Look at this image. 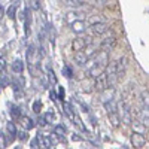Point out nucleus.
Instances as JSON below:
<instances>
[{
	"mask_svg": "<svg viewBox=\"0 0 149 149\" xmlns=\"http://www.w3.org/2000/svg\"><path fill=\"white\" fill-rule=\"evenodd\" d=\"M54 134H57L58 137H63L64 139V134H66V127L64 125H57L54 128Z\"/></svg>",
	"mask_w": 149,
	"mask_h": 149,
	"instance_id": "nucleus-17",
	"label": "nucleus"
},
{
	"mask_svg": "<svg viewBox=\"0 0 149 149\" xmlns=\"http://www.w3.org/2000/svg\"><path fill=\"white\" fill-rule=\"evenodd\" d=\"M66 19H67L70 24H73L74 21H78V19H76V14H74V12H69V14L66 15Z\"/></svg>",
	"mask_w": 149,
	"mask_h": 149,
	"instance_id": "nucleus-24",
	"label": "nucleus"
},
{
	"mask_svg": "<svg viewBox=\"0 0 149 149\" xmlns=\"http://www.w3.org/2000/svg\"><path fill=\"white\" fill-rule=\"evenodd\" d=\"M17 5H18V3H12V5L9 6V9H8V17H9L10 19H14V18H15V10H17Z\"/></svg>",
	"mask_w": 149,
	"mask_h": 149,
	"instance_id": "nucleus-19",
	"label": "nucleus"
},
{
	"mask_svg": "<svg viewBox=\"0 0 149 149\" xmlns=\"http://www.w3.org/2000/svg\"><path fill=\"white\" fill-rule=\"evenodd\" d=\"M19 121H21V124H22V127H24V128H27V130H31V128L34 127L33 119H31V118H29V116H22Z\"/></svg>",
	"mask_w": 149,
	"mask_h": 149,
	"instance_id": "nucleus-13",
	"label": "nucleus"
},
{
	"mask_svg": "<svg viewBox=\"0 0 149 149\" xmlns=\"http://www.w3.org/2000/svg\"><path fill=\"white\" fill-rule=\"evenodd\" d=\"M61 73H63L67 79H70V78H72V74H73V70H72L70 66H64L63 69H61Z\"/></svg>",
	"mask_w": 149,
	"mask_h": 149,
	"instance_id": "nucleus-21",
	"label": "nucleus"
},
{
	"mask_svg": "<svg viewBox=\"0 0 149 149\" xmlns=\"http://www.w3.org/2000/svg\"><path fill=\"white\" fill-rule=\"evenodd\" d=\"M88 57H86L85 51H81V52H74V61H76L78 64H85Z\"/></svg>",
	"mask_w": 149,
	"mask_h": 149,
	"instance_id": "nucleus-11",
	"label": "nucleus"
},
{
	"mask_svg": "<svg viewBox=\"0 0 149 149\" xmlns=\"http://www.w3.org/2000/svg\"><path fill=\"white\" fill-rule=\"evenodd\" d=\"M67 5H73V6H79V5H82V3H85V2H79V0H70V2H66Z\"/></svg>",
	"mask_w": 149,
	"mask_h": 149,
	"instance_id": "nucleus-32",
	"label": "nucleus"
},
{
	"mask_svg": "<svg viewBox=\"0 0 149 149\" xmlns=\"http://www.w3.org/2000/svg\"><path fill=\"white\" fill-rule=\"evenodd\" d=\"M37 122H39L42 127H45V125H46V119H45V116H43V115H42V116L39 118V121H37Z\"/></svg>",
	"mask_w": 149,
	"mask_h": 149,
	"instance_id": "nucleus-33",
	"label": "nucleus"
},
{
	"mask_svg": "<svg viewBox=\"0 0 149 149\" xmlns=\"http://www.w3.org/2000/svg\"><path fill=\"white\" fill-rule=\"evenodd\" d=\"M49 95H51V100H57V98H58V97L55 95V93H54V91H51V94H49Z\"/></svg>",
	"mask_w": 149,
	"mask_h": 149,
	"instance_id": "nucleus-36",
	"label": "nucleus"
},
{
	"mask_svg": "<svg viewBox=\"0 0 149 149\" xmlns=\"http://www.w3.org/2000/svg\"><path fill=\"white\" fill-rule=\"evenodd\" d=\"M122 121L125 122V124H130V122H131V118H130V113H128V110H124V115H122Z\"/></svg>",
	"mask_w": 149,
	"mask_h": 149,
	"instance_id": "nucleus-27",
	"label": "nucleus"
},
{
	"mask_svg": "<svg viewBox=\"0 0 149 149\" xmlns=\"http://www.w3.org/2000/svg\"><path fill=\"white\" fill-rule=\"evenodd\" d=\"M40 110H42V103H40L39 100H36V102L33 103V112H36V113H39Z\"/></svg>",
	"mask_w": 149,
	"mask_h": 149,
	"instance_id": "nucleus-25",
	"label": "nucleus"
},
{
	"mask_svg": "<svg viewBox=\"0 0 149 149\" xmlns=\"http://www.w3.org/2000/svg\"><path fill=\"white\" fill-rule=\"evenodd\" d=\"M6 130H8V133L10 134V137H18V131H17V127H15L14 122H8Z\"/></svg>",
	"mask_w": 149,
	"mask_h": 149,
	"instance_id": "nucleus-16",
	"label": "nucleus"
},
{
	"mask_svg": "<svg viewBox=\"0 0 149 149\" xmlns=\"http://www.w3.org/2000/svg\"><path fill=\"white\" fill-rule=\"evenodd\" d=\"M43 116H45L46 122H51V121L54 119V112H48V113H45Z\"/></svg>",
	"mask_w": 149,
	"mask_h": 149,
	"instance_id": "nucleus-30",
	"label": "nucleus"
},
{
	"mask_svg": "<svg viewBox=\"0 0 149 149\" xmlns=\"http://www.w3.org/2000/svg\"><path fill=\"white\" fill-rule=\"evenodd\" d=\"M30 3H31V8L33 9H39L40 8V3L39 2H30Z\"/></svg>",
	"mask_w": 149,
	"mask_h": 149,
	"instance_id": "nucleus-34",
	"label": "nucleus"
},
{
	"mask_svg": "<svg viewBox=\"0 0 149 149\" xmlns=\"http://www.w3.org/2000/svg\"><path fill=\"white\" fill-rule=\"evenodd\" d=\"M63 109H64V112H66V115L76 124V125L82 130V131H86V128L84 127V124H82V121H81V118H79V115L76 113V109H73L72 107V104L70 103H67V102H64L63 103Z\"/></svg>",
	"mask_w": 149,
	"mask_h": 149,
	"instance_id": "nucleus-1",
	"label": "nucleus"
},
{
	"mask_svg": "<svg viewBox=\"0 0 149 149\" xmlns=\"http://www.w3.org/2000/svg\"><path fill=\"white\" fill-rule=\"evenodd\" d=\"M12 70H14V73H17V74L22 73V70H24L22 61H21V60H15V61H14V64H12Z\"/></svg>",
	"mask_w": 149,
	"mask_h": 149,
	"instance_id": "nucleus-14",
	"label": "nucleus"
},
{
	"mask_svg": "<svg viewBox=\"0 0 149 149\" xmlns=\"http://www.w3.org/2000/svg\"><path fill=\"white\" fill-rule=\"evenodd\" d=\"M145 143H146V139H145V136H143L142 133L134 131V133L131 134V145H133L136 149L143 148V146H145Z\"/></svg>",
	"mask_w": 149,
	"mask_h": 149,
	"instance_id": "nucleus-4",
	"label": "nucleus"
},
{
	"mask_svg": "<svg viewBox=\"0 0 149 149\" xmlns=\"http://www.w3.org/2000/svg\"><path fill=\"white\" fill-rule=\"evenodd\" d=\"M39 60H40V55L36 51V48L29 46V49H27V63L30 64V69H33L36 64H39Z\"/></svg>",
	"mask_w": 149,
	"mask_h": 149,
	"instance_id": "nucleus-2",
	"label": "nucleus"
},
{
	"mask_svg": "<svg viewBox=\"0 0 149 149\" xmlns=\"http://www.w3.org/2000/svg\"><path fill=\"white\" fill-rule=\"evenodd\" d=\"M140 122H142V125L149 127V112H143L140 116Z\"/></svg>",
	"mask_w": 149,
	"mask_h": 149,
	"instance_id": "nucleus-20",
	"label": "nucleus"
},
{
	"mask_svg": "<svg viewBox=\"0 0 149 149\" xmlns=\"http://www.w3.org/2000/svg\"><path fill=\"white\" fill-rule=\"evenodd\" d=\"M37 145H39V136H37L36 139H33V140H31L30 146H31V149H39V146H37Z\"/></svg>",
	"mask_w": 149,
	"mask_h": 149,
	"instance_id": "nucleus-28",
	"label": "nucleus"
},
{
	"mask_svg": "<svg viewBox=\"0 0 149 149\" xmlns=\"http://www.w3.org/2000/svg\"><path fill=\"white\" fill-rule=\"evenodd\" d=\"M26 34L29 36L30 34V27H31V10H30V8H26Z\"/></svg>",
	"mask_w": 149,
	"mask_h": 149,
	"instance_id": "nucleus-10",
	"label": "nucleus"
},
{
	"mask_svg": "<svg viewBox=\"0 0 149 149\" xmlns=\"http://www.w3.org/2000/svg\"><path fill=\"white\" fill-rule=\"evenodd\" d=\"M109 119H110V122H112V125H113V127L119 125V118L116 116V113H109Z\"/></svg>",
	"mask_w": 149,
	"mask_h": 149,
	"instance_id": "nucleus-22",
	"label": "nucleus"
},
{
	"mask_svg": "<svg viewBox=\"0 0 149 149\" xmlns=\"http://www.w3.org/2000/svg\"><path fill=\"white\" fill-rule=\"evenodd\" d=\"M91 30L94 34H104L109 31V27L106 26L104 22H98V24H94V26H91Z\"/></svg>",
	"mask_w": 149,
	"mask_h": 149,
	"instance_id": "nucleus-7",
	"label": "nucleus"
},
{
	"mask_svg": "<svg viewBox=\"0 0 149 149\" xmlns=\"http://www.w3.org/2000/svg\"><path fill=\"white\" fill-rule=\"evenodd\" d=\"M125 67H127V58H125V57H121V58L116 61V74H118V79L124 78Z\"/></svg>",
	"mask_w": 149,
	"mask_h": 149,
	"instance_id": "nucleus-6",
	"label": "nucleus"
},
{
	"mask_svg": "<svg viewBox=\"0 0 149 149\" xmlns=\"http://www.w3.org/2000/svg\"><path fill=\"white\" fill-rule=\"evenodd\" d=\"M72 30L74 31V33H82L84 30H85V22L84 21H74L73 24H72Z\"/></svg>",
	"mask_w": 149,
	"mask_h": 149,
	"instance_id": "nucleus-12",
	"label": "nucleus"
},
{
	"mask_svg": "<svg viewBox=\"0 0 149 149\" xmlns=\"http://www.w3.org/2000/svg\"><path fill=\"white\" fill-rule=\"evenodd\" d=\"M40 140H42V143H43L45 148H51L52 146V142H51V137H49V136H42Z\"/></svg>",
	"mask_w": 149,
	"mask_h": 149,
	"instance_id": "nucleus-23",
	"label": "nucleus"
},
{
	"mask_svg": "<svg viewBox=\"0 0 149 149\" xmlns=\"http://www.w3.org/2000/svg\"><path fill=\"white\" fill-rule=\"evenodd\" d=\"M72 46H73V51H74V52L84 51V48L88 46V45H86V37H76V39H73Z\"/></svg>",
	"mask_w": 149,
	"mask_h": 149,
	"instance_id": "nucleus-5",
	"label": "nucleus"
},
{
	"mask_svg": "<svg viewBox=\"0 0 149 149\" xmlns=\"http://www.w3.org/2000/svg\"><path fill=\"white\" fill-rule=\"evenodd\" d=\"M104 106H106V109H107L109 113H116V104H115L113 102H106Z\"/></svg>",
	"mask_w": 149,
	"mask_h": 149,
	"instance_id": "nucleus-18",
	"label": "nucleus"
},
{
	"mask_svg": "<svg viewBox=\"0 0 149 149\" xmlns=\"http://www.w3.org/2000/svg\"><path fill=\"white\" fill-rule=\"evenodd\" d=\"M0 86H2V88L8 86V74H6L5 72H2V81H0Z\"/></svg>",
	"mask_w": 149,
	"mask_h": 149,
	"instance_id": "nucleus-26",
	"label": "nucleus"
},
{
	"mask_svg": "<svg viewBox=\"0 0 149 149\" xmlns=\"http://www.w3.org/2000/svg\"><path fill=\"white\" fill-rule=\"evenodd\" d=\"M109 86H110L109 85V78H107L106 72H104L95 79V88L98 91H106V90H109Z\"/></svg>",
	"mask_w": 149,
	"mask_h": 149,
	"instance_id": "nucleus-3",
	"label": "nucleus"
},
{
	"mask_svg": "<svg viewBox=\"0 0 149 149\" xmlns=\"http://www.w3.org/2000/svg\"><path fill=\"white\" fill-rule=\"evenodd\" d=\"M0 67H2V72L5 70V67H6V63H5V60L2 58V60H0Z\"/></svg>",
	"mask_w": 149,
	"mask_h": 149,
	"instance_id": "nucleus-35",
	"label": "nucleus"
},
{
	"mask_svg": "<svg viewBox=\"0 0 149 149\" xmlns=\"http://www.w3.org/2000/svg\"><path fill=\"white\" fill-rule=\"evenodd\" d=\"M115 42H116V39H115L113 36H112V37H107V39H103V40H102V45H100L102 51H104V52L110 51V48L115 45Z\"/></svg>",
	"mask_w": 149,
	"mask_h": 149,
	"instance_id": "nucleus-9",
	"label": "nucleus"
},
{
	"mask_svg": "<svg viewBox=\"0 0 149 149\" xmlns=\"http://www.w3.org/2000/svg\"><path fill=\"white\" fill-rule=\"evenodd\" d=\"M27 137H29V134H27L26 131H19V133H18V139H19V140H26Z\"/></svg>",
	"mask_w": 149,
	"mask_h": 149,
	"instance_id": "nucleus-31",
	"label": "nucleus"
},
{
	"mask_svg": "<svg viewBox=\"0 0 149 149\" xmlns=\"http://www.w3.org/2000/svg\"><path fill=\"white\" fill-rule=\"evenodd\" d=\"M64 95H66V91H64V88H63V86H58V98H60V100H63V98H64Z\"/></svg>",
	"mask_w": 149,
	"mask_h": 149,
	"instance_id": "nucleus-29",
	"label": "nucleus"
},
{
	"mask_svg": "<svg viewBox=\"0 0 149 149\" xmlns=\"http://www.w3.org/2000/svg\"><path fill=\"white\" fill-rule=\"evenodd\" d=\"M10 115H12L14 119H21L22 118L21 116V109L18 106H15V104H10Z\"/></svg>",
	"mask_w": 149,
	"mask_h": 149,
	"instance_id": "nucleus-15",
	"label": "nucleus"
},
{
	"mask_svg": "<svg viewBox=\"0 0 149 149\" xmlns=\"http://www.w3.org/2000/svg\"><path fill=\"white\" fill-rule=\"evenodd\" d=\"M102 73H104V66L100 64V63H97L95 66H93V67L90 69V76H91V78H95V79H97Z\"/></svg>",
	"mask_w": 149,
	"mask_h": 149,
	"instance_id": "nucleus-8",
	"label": "nucleus"
}]
</instances>
